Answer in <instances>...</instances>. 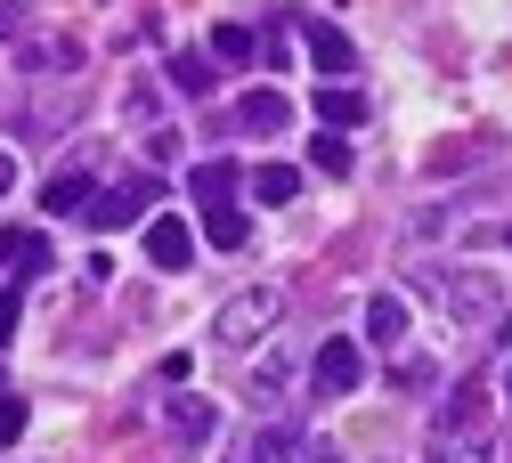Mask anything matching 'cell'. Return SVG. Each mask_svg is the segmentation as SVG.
<instances>
[{"mask_svg":"<svg viewBox=\"0 0 512 463\" xmlns=\"http://www.w3.org/2000/svg\"><path fill=\"white\" fill-rule=\"evenodd\" d=\"M277 317H285V293H277V285H244V293L212 317V342H220V350H252Z\"/></svg>","mask_w":512,"mask_h":463,"instance_id":"1","label":"cell"},{"mask_svg":"<svg viewBox=\"0 0 512 463\" xmlns=\"http://www.w3.org/2000/svg\"><path fill=\"white\" fill-rule=\"evenodd\" d=\"M431 293H439V309L456 317V325H488V317L504 309L496 277H480V269H447V277H431Z\"/></svg>","mask_w":512,"mask_h":463,"instance_id":"2","label":"cell"},{"mask_svg":"<svg viewBox=\"0 0 512 463\" xmlns=\"http://www.w3.org/2000/svg\"><path fill=\"white\" fill-rule=\"evenodd\" d=\"M309 382H317V399H350V390L366 382V350L334 334L326 350H317V366H309Z\"/></svg>","mask_w":512,"mask_h":463,"instance_id":"3","label":"cell"},{"mask_svg":"<svg viewBox=\"0 0 512 463\" xmlns=\"http://www.w3.org/2000/svg\"><path fill=\"white\" fill-rule=\"evenodd\" d=\"M155 212V179L139 171L131 187H114V195H98V204H90V228H131V220H147Z\"/></svg>","mask_w":512,"mask_h":463,"instance_id":"4","label":"cell"},{"mask_svg":"<svg viewBox=\"0 0 512 463\" xmlns=\"http://www.w3.org/2000/svg\"><path fill=\"white\" fill-rule=\"evenodd\" d=\"M49 236L41 228H0V269H9V277H49Z\"/></svg>","mask_w":512,"mask_h":463,"instance_id":"5","label":"cell"},{"mask_svg":"<svg viewBox=\"0 0 512 463\" xmlns=\"http://www.w3.org/2000/svg\"><path fill=\"white\" fill-rule=\"evenodd\" d=\"M17 65H25V74H66V82H74V74H82V41H74V33L25 41V49H17Z\"/></svg>","mask_w":512,"mask_h":463,"instance_id":"6","label":"cell"},{"mask_svg":"<svg viewBox=\"0 0 512 463\" xmlns=\"http://www.w3.org/2000/svg\"><path fill=\"white\" fill-rule=\"evenodd\" d=\"M244 390H252L261 407H285V390H293V350H261V358L244 366Z\"/></svg>","mask_w":512,"mask_h":463,"instance_id":"7","label":"cell"},{"mask_svg":"<svg viewBox=\"0 0 512 463\" xmlns=\"http://www.w3.org/2000/svg\"><path fill=\"white\" fill-rule=\"evenodd\" d=\"M163 415H171V439H179V447H212V439H220V407H212V399H171Z\"/></svg>","mask_w":512,"mask_h":463,"instance_id":"8","label":"cell"},{"mask_svg":"<svg viewBox=\"0 0 512 463\" xmlns=\"http://www.w3.org/2000/svg\"><path fill=\"white\" fill-rule=\"evenodd\" d=\"M90 204H98V195H90V171H82V163H66V171L41 187V212H49V220H74V212H90Z\"/></svg>","mask_w":512,"mask_h":463,"instance_id":"9","label":"cell"},{"mask_svg":"<svg viewBox=\"0 0 512 463\" xmlns=\"http://www.w3.org/2000/svg\"><path fill=\"white\" fill-rule=\"evenodd\" d=\"M147 260H155V269H187V260H196L187 220H147Z\"/></svg>","mask_w":512,"mask_h":463,"instance_id":"10","label":"cell"},{"mask_svg":"<svg viewBox=\"0 0 512 463\" xmlns=\"http://www.w3.org/2000/svg\"><path fill=\"white\" fill-rule=\"evenodd\" d=\"M244 447H252V463H293V455H301V423H293V415H269Z\"/></svg>","mask_w":512,"mask_h":463,"instance_id":"11","label":"cell"},{"mask_svg":"<svg viewBox=\"0 0 512 463\" xmlns=\"http://www.w3.org/2000/svg\"><path fill=\"white\" fill-rule=\"evenodd\" d=\"M366 342H382V350L407 342V301H399V293H374V301H366Z\"/></svg>","mask_w":512,"mask_h":463,"instance_id":"12","label":"cell"},{"mask_svg":"<svg viewBox=\"0 0 512 463\" xmlns=\"http://www.w3.org/2000/svg\"><path fill=\"white\" fill-rule=\"evenodd\" d=\"M350 122H366V90L326 82V90H317V130H350Z\"/></svg>","mask_w":512,"mask_h":463,"instance_id":"13","label":"cell"},{"mask_svg":"<svg viewBox=\"0 0 512 463\" xmlns=\"http://www.w3.org/2000/svg\"><path fill=\"white\" fill-rule=\"evenodd\" d=\"M309 65H317V74H350V65H358L350 33H334V25H309Z\"/></svg>","mask_w":512,"mask_h":463,"instance_id":"14","label":"cell"},{"mask_svg":"<svg viewBox=\"0 0 512 463\" xmlns=\"http://www.w3.org/2000/svg\"><path fill=\"white\" fill-rule=\"evenodd\" d=\"M236 122H244V130H261V139H277V130H285V98H277V90H244Z\"/></svg>","mask_w":512,"mask_h":463,"instance_id":"15","label":"cell"},{"mask_svg":"<svg viewBox=\"0 0 512 463\" xmlns=\"http://www.w3.org/2000/svg\"><path fill=\"white\" fill-rule=\"evenodd\" d=\"M171 82H179L187 98H212V90H220V65L196 57V49H179V57H171Z\"/></svg>","mask_w":512,"mask_h":463,"instance_id":"16","label":"cell"},{"mask_svg":"<svg viewBox=\"0 0 512 463\" xmlns=\"http://www.w3.org/2000/svg\"><path fill=\"white\" fill-rule=\"evenodd\" d=\"M236 179H244L236 163H196V204H204V212H228V195H236Z\"/></svg>","mask_w":512,"mask_h":463,"instance_id":"17","label":"cell"},{"mask_svg":"<svg viewBox=\"0 0 512 463\" xmlns=\"http://www.w3.org/2000/svg\"><path fill=\"white\" fill-rule=\"evenodd\" d=\"M252 57H261L252 25H212V65H252Z\"/></svg>","mask_w":512,"mask_h":463,"instance_id":"18","label":"cell"},{"mask_svg":"<svg viewBox=\"0 0 512 463\" xmlns=\"http://www.w3.org/2000/svg\"><path fill=\"white\" fill-rule=\"evenodd\" d=\"M309 163L326 171V179H350V171H358V155H350V139H342V130H317V147H309Z\"/></svg>","mask_w":512,"mask_h":463,"instance_id":"19","label":"cell"},{"mask_svg":"<svg viewBox=\"0 0 512 463\" xmlns=\"http://www.w3.org/2000/svg\"><path fill=\"white\" fill-rule=\"evenodd\" d=\"M252 195H261V204H293V195H301V171H293V163H261V171H252Z\"/></svg>","mask_w":512,"mask_h":463,"instance_id":"20","label":"cell"},{"mask_svg":"<svg viewBox=\"0 0 512 463\" xmlns=\"http://www.w3.org/2000/svg\"><path fill=\"white\" fill-rule=\"evenodd\" d=\"M74 114H82V90H41L25 122H33V130H57V122H74Z\"/></svg>","mask_w":512,"mask_h":463,"instance_id":"21","label":"cell"},{"mask_svg":"<svg viewBox=\"0 0 512 463\" xmlns=\"http://www.w3.org/2000/svg\"><path fill=\"white\" fill-rule=\"evenodd\" d=\"M204 236H212L220 252H244V244H252V220L228 204V212H204Z\"/></svg>","mask_w":512,"mask_h":463,"instance_id":"22","label":"cell"},{"mask_svg":"<svg viewBox=\"0 0 512 463\" xmlns=\"http://www.w3.org/2000/svg\"><path fill=\"white\" fill-rule=\"evenodd\" d=\"M456 463H512V431H472V439H456Z\"/></svg>","mask_w":512,"mask_h":463,"instance_id":"23","label":"cell"},{"mask_svg":"<svg viewBox=\"0 0 512 463\" xmlns=\"http://www.w3.org/2000/svg\"><path fill=\"white\" fill-rule=\"evenodd\" d=\"M9 439H25V399H17V390H0V447H9Z\"/></svg>","mask_w":512,"mask_h":463,"instance_id":"24","label":"cell"},{"mask_svg":"<svg viewBox=\"0 0 512 463\" xmlns=\"http://www.w3.org/2000/svg\"><path fill=\"white\" fill-rule=\"evenodd\" d=\"M17 309H25V293H17V285H0V342L17 334Z\"/></svg>","mask_w":512,"mask_h":463,"instance_id":"25","label":"cell"},{"mask_svg":"<svg viewBox=\"0 0 512 463\" xmlns=\"http://www.w3.org/2000/svg\"><path fill=\"white\" fill-rule=\"evenodd\" d=\"M9 187H17V163H9V155H0V195H9Z\"/></svg>","mask_w":512,"mask_h":463,"instance_id":"26","label":"cell"},{"mask_svg":"<svg viewBox=\"0 0 512 463\" xmlns=\"http://www.w3.org/2000/svg\"><path fill=\"white\" fill-rule=\"evenodd\" d=\"M228 463H252V447H244V439H236V447H228Z\"/></svg>","mask_w":512,"mask_h":463,"instance_id":"27","label":"cell"},{"mask_svg":"<svg viewBox=\"0 0 512 463\" xmlns=\"http://www.w3.org/2000/svg\"><path fill=\"white\" fill-rule=\"evenodd\" d=\"M309 463H342V455H334V447H317V455H309Z\"/></svg>","mask_w":512,"mask_h":463,"instance_id":"28","label":"cell"},{"mask_svg":"<svg viewBox=\"0 0 512 463\" xmlns=\"http://www.w3.org/2000/svg\"><path fill=\"white\" fill-rule=\"evenodd\" d=\"M504 390H512V382H504Z\"/></svg>","mask_w":512,"mask_h":463,"instance_id":"29","label":"cell"}]
</instances>
